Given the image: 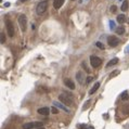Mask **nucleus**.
<instances>
[{
	"mask_svg": "<svg viewBox=\"0 0 129 129\" xmlns=\"http://www.w3.org/2000/svg\"><path fill=\"white\" fill-rule=\"evenodd\" d=\"M59 100L65 105H73V96L71 93H63L59 96Z\"/></svg>",
	"mask_w": 129,
	"mask_h": 129,
	"instance_id": "obj_1",
	"label": "nucleus"
},
{
	"mask_svg": "<svg viewBox=\"0 0 129 129\" xmlns=\"http://www.w3.org/2000/svg\"><path fill=\"white\" fill-rule=\"evenodd\" d=\"M47 9H48V0H44V1L39 2L38 4H37L36 12H37V14L41 15V14H44V13L46 12Z\"/></svg>",
	"mask_w": 129,
	"mask_h": 129,
	"instance_id": "obj_2",
	"label": "nucleus"
},
{
	"mask_svg": "<svg viewBox=\"0 0 129 129\" xmlns=\"http://www.w3.org/2000/svg\"><path fill=\"white\" fill-rule=\"evenodd\" d=\"M18 25H20V28H21V31H26V26H27V18H26V15L21 14V15L18 16Z\"/></svg>",
	"mask_w": 129,
	"mask_h": 129,
	"instance_id": "obj_3",
	"label": "nucleus"
},
{
	"mask_svg": "<svg viewBox=\"0 0 129 129\" xmlns=\"http://www.w3.org/2000/svg\"><path fill=\"white\" fill-rule=\"evenodd\" d=\"M44 127L42 121H35V123H27L23 125V129H34V128H40Z\"/></svg>",
	"mask_w": 129,
	"mask_h": 129,
	"instance_id": "obj_4",
	"label": "nucleus"
},
{
	"mask_svg": "<svg viewBox=\"0 0 129 129\" xmlns=\"http://www.w3.org/2000/svg\"><path fill=\"white\" fill-rule=\"evenodd\" d=\"M90 63H91V66H92L93 68H97V67H99L101 65V63H102V60H101L99 57H96V55H91V57H90Z\"/></svg>",
	"mask_w": 129,
	"mask_h": 129,
	"instance_id": "obj_5",
	"label": "nucleus"
},
{
	"mask_svg": "<svg viewBox=\"0 0 129 129\" xmlns=\"http://www.w3.org/2000/svg\"><path fill=\"white\" fill-rule=\"evenodd\" d=\"M5 25H7V33H8L9 37H13L14 36V26H13V23L10 20H7L5 21Z\"/></svg>",
	"mask_w": 129,
	"mask_h": 129,
	"instance_id": "obj_6",
	"label": "nucleus"
},
{
	"mask_svg": "<svg viewBox=\"0 0 129 129\" xmlns=\"http://www.w3.org/2000/svg\"><path fill=\"white\" fill-rule=\"evenodd\" d=\"M107 44L111 48H115L117 44H119V39L116 36H110L107 38Z\"/></svg>",
	"mask_w": 129,
	"mask_h": 129,
	"instance_id": "obj_7",
	"label": "nucleus"
},
{
	"mask_svg": "<svg viewBox=\"0 0 129 129\" xmlns=\"http://www.w3.org/2000/svg\"><path fill=\"white\" fill-rule=\"evenodd\" d=\"M76 79H77V81L80 85H83V84L85 83V74H84V72H81V71L77 72V74H76Z\"/></svg>",
	"mask_w": 129,
	"mask_h": 129,
	"instance_id": "obj_8",
	"label": "nucleus"
},
{
	"mask_svg": "<svg viewBox=\"0 0 129 129\" xmlns=\"http://www.w3.org/2000/svg\"><path fill=\"white\" fill-rule=\"evenodd\" d=\"M64 84H65V86H66L67 88H70L71 90H74V89H75V84H74V81H73V80L65 79L64 80Z\"/></svg>",
	"mask_w": 129,
	"mask_h": 129,
	"instance_id": "obj_9",
	"label": "nucleus"
},
{
	"mask_svg": "<svg viewBox=\"0 0 129 129\" xmlns=\"http://www.w3.org/2000/svg\"><path fill=\"white\" fill-rule=\"evenodd\" d=\"M53 105L54 106H57L58 108H61V110H63V111H65V112H67V113H70V110L66 107V106H64L62 103H59V102H57V101H54L53 102Z\"/></svg>",
	"mask_w": 129,
	"mask_h": 129,
	"instance_id": "obj_10",
	"label": "nucleus"
},
{
	"mask_svg": "<svg viewBox=\"0 0 129 129\" xmlns=\"http://www.w3.org/2000/svg\"><path fill=\"white\" fill-rule=\"evenodd\" d=\"M63 3H64V0H54L53 1V7L55 9H60L63 5Z\"/></svg>",
	"mask_w": 129,
	"mask_h": 129,
	"instance_id": "obj_11",
	"label": "nucleus"
},
{
	"mask_svg": "<svg viewBox=\"0 0 129 129\" xmlns=\"http://www.w3.org/2000/svg\"><path fill=\"white\" fill-rule=\"evenodd\" d=\"M38 113L40 115H48L50 113V110L48 107H40L38 108Z\"/></svg>",
	"mask_w": 129,
	"mask_h": 129,
	"instance_id": "obj_12",
	"label": "nucleus"
},
{
	"mask_svg": "<svg viewBox=\"0 0 129 129\" xmlns=\"http://www.w3.org/2000/svg\"><path fill=\"white\" fill-rule=\"evenodd\" d=\"M117 63H118V59L117 58H114L113 60H111L110 62L106 64V67H110V66H113V65H116Z\"/></svg>",
	"mask_w": 129,
	"mask_h": 129,
	"instance_id": "obj_13",
	"label": "nucleus"
},
{
	"mask_svg": "<svg viewBox=\"0 0 129 129\" xmlns=\"http://www.w3.org/2000/svg\"><path fill=\"white\" fill-rule=\"evenodd\" d=\"M99 87H100V83H96V84H94V86H93V88L91 89L90 91H89V94H93V93H94L99 89Z\"/></svg>",
	"mask_w": 129,
	"mask_h": 129,
	"instance_id": "obj_14",
	"label": "nucleus"
},
{
	"mask_svg": "<svg viewBox=\"0 0 129 129\" xmlns=\"http://www.w3.org/2000/svg\"><path fill=\"white\" fill-rule=\"evenodd\" d=\"M117 22H118V23H120V24L125 23V22H126V16H125L124 14H120V15H118V16H117Z\"/></svg>",
	"mask_w": 129,
	"mask_h": 129,
	"instance_id": "obj_15",
	"label": "nucleus"
},
{
	"mask_svg": "<svg viewBox=\"0 0 129 129\" xmlns=\"http://www.w3.org/2000/svg\"><path fill=\"white\" fill-rule=\"evenodd\" d=\"M128 7H129V3H128V1H127V0H126V1H124V2H123V4H121V11H124V12H125V11H127V10H128Z\"/></svg>",
	"mask_w": 129,
	"mask_h": 129,
	"instance_id": "obj_16",
	"label": "nucleus"
},
{
	"mask_svg": "<svg viewBox=\"0 0 129 129\" xmlns=\"http://www.w3.org/2000/svg\"><path fill=\"white\" fill-rule=\"evenodd\" d=\"M120 98H121V100H128L129 99V96H128V92L127 91H124V92L120 94Z\"/></svg>",
	"mask_w": 129,
	"mask_h": 129,
	"instance_id": "obj_17",
	"label": "nucleus"
},
{
	"mask_svg": "<svg viewBox=\"0 0 129 129\" xmlns=\"http://www.w3.org/2000/svg\"><path fill=\"white\" fill-rule=\"evenodd\" d=\"M116 33L118 34V35H123V34L125 33V28L123 26H120V27H118V28L116 29Z\"/></svg>",
	"mask_w": 129,
	"mask_h": 129,
	"instance_id": "obj_18",
	"label": "nucleus"
},
{
	"mask_svg": "<svg viewBox=\"0 0 129 129\" xmlns=\"http://www.w3.org/2000/svg\"><path fill=\"white\" fill-rule=\"evenodd\" d=\"M51 112L53 114H58V113H59V110L57 108V106H52V107H51Z\"/></svg>",
	"mask_w": 129,
	"mask_h": 129,
	"instance_id": "obj_19",
	"label": "nucleus"
},
{
	"mask_svg": "<svg viewBox=\"0 0 129 129\" xmlns=\"http://www.w3.org/2000/svg\"><path fill=\"white\" fill-rule=\"evenodd\" d=\"M96 46L98 47V48H100V49H104V44H102V42H100V41H98L96 44Z\"/></svg>",
	"mask_w": 129,
	"mask_h": 129,
	"instance_id": "obj_20",
	"label": "nucleus"
},
{
	"mask_svg": "<svg viewBox=\"0 0 129 129\" xmlns=\"http://www.w3.org/2000/svg\"><path fill=\"white\" fill-rule=\"evenodd\" d=\"M110 28H111V29L115 28V22H114V21H110Z\"/></svg>",
	"mask_w": 129,
	"mask_h": 129,
	"instance_id": "obj_21",
	"label": "nucleus"
},
{
	"mask_svg": "<svg viewBox=\"0 0 129 129\" xmlns=\"http://www.w3.org/2000/svg\"><path fill=\"white\" fill-rule=\"evenodd\" d=\"M118 74H119V71H115V72H114V73H112V74H111V75H110V77H114V76H116V75H118Z\"/></svg>",
	"mask_w": 129,
	"mask_h": 129,
	"instance_id": "obj_22",
	"label": "nucleus"
},
{
	"mask_svg": "<svg viewBox=\"0 0 129 129\" xmlns=\"http://www.w3.org/2000/svg\"><path fill=\"white\" fill-rule=\"evenodd\" d=\"M4 41H5V35L4 34H1V44H4Z\"/></svg>",
	"mask_w": 129,
	"mask_h": 129,
	"instance_id": "obj_23",
	"label": "nucleus"
},
{
	"mask_svg": "<svg viewBox=\"0 0 129 129\" xmlns=\"http://www.w3.org/2000/svg\"><path fill=\"white\" fill-rule=\"evenodd\" d=\"M89 103H90V100H88L87 102H86V105H84V107H83V110H87L88 107H89Z\"/></svg>",
	"mask_w": 129,
	"mask_h": 129,
	"instance_id": "obj_24",
	"label": "nucleus"
},
{
	"mask_svg": "<svg viewBox=\"0 0 129 129\" xmlns=\"http://www.w3.org/2000/svg\"><path fill=\"white\" fill-rule=\"evenodd\" d=\"M116 5H112V7H111V12H113V13H115V12H116Z\"/></svg>",
	"mask_w": 129,
	"mask_h": 129,
	"instance_id": "obj_25",
	"label": "nucleus"
},
{
	"mask_svg": "<svg viewBox=\"0 0 129 129\" xmlns=\"http://www.w3.org/2000/svg\"><path fill=\"white\" fill-rule=\"evenodd\" d=\"M86 128H87L86 125H79V129H86Z\"/></svg>",
	"mask_w": 129,
	"mask_h": 129,
	"instance_id": "obj_26",
	"label": "nucleus"
},
{
	"mask_svg": "<svg viewBox=\"0 0 129 129\" xmlns=\"http://www.w3.org/2000/svg\"><path fill=\"white\" fill-rule=\"evenodd\" d=\"M91 80H92V77H88V79H87V81H86V83L87 84H89L91 81Z\"/></svg>",
	"mask_w": 129,
	"mask_h": 129,
	"instance_id": "obj_27",
	"label": "nucleus"
},
{
	"mask_svg": "<svg viewBox=\"0 0 129 129\" xmlns=\"http://www.w3.org/2000/svg\"><path fill=\"white\" fill-rule=\"evenodd\" d=\"M126 52H127V53H129V46L126 48Z\"/></svg>",
	"mask_w": 129,
	"mask_h": 129,
	"instance_id": "obj_28",
	"label": "nucleus"
},
{
	"mask_svg": "<svg viewBox=\"0 0 129 129\" xmlns=\"http://www.w3.org/2000/svg\"><path fill=\"white\" fill-rule=\"evenodd\" d=\"M86 129H94V128H93L92 126H89V127H87V128H86Z\"/></svg>",
	"mask_w": 129,
	"mask_h": 129,
	"instance_id": "obj_29",
	"label": "nucleus"
},
{
	"mask_svg": "<svg viewBox=\"0 0 129 129\" xmlns=\"http://www.w3.org/2000/svg\"><path fill=\"white\" fill-rule=\"evenodd\" d=\"M9 5H10V3H9V2H7V3H4V7H9Z\"/></svg>",
	"mask_w": 129,
	"mask_h": 129,
	"instance_id": "obj_30",
	"label": "nucleus"
},
{
	"mask_svg": "<svg viewBox=\"0 0 129 129\" xmlns=\"http://www.w3.org/2000/svg\"><path fill=\"white\" fill-rule=\"evenodd\" d=\"M37 129H44V127H40V128H37Z\"/></svg>",
	"mask_w": 129,
	"mask_h": 129,
	"instance_id": "obj_31",
	"label": "nucleus"
},
{
	"mask_svg": "<svg viewBox=\"0 0 129 129\" xmlns=\"http://www.w3.org/2000/svg\"><path fill=\"white\" fill-rule=\"evenodd\" d=\"M21 1H22V2H24V1H27V0H21Z\"/></svg>",
	"mask_w": 129,
	"mask_h": 129,
	"instance_id": "obj_32",
	"label": "nucleus"
},
{
	"mask_svg": "<svg viewBox=\"0 0 129 129\" xmlns=\"http://www.w3.org/2000/svg\"><path fill=\"white\" fill-rule=\"evenodd\" d=\"M119 1H121V0H119Z\"/></svg>",
	"mask_w": 129,
	"mask_h": 129,
	"instance_id": "obj_33",
	"label": "nucleus"
},
{
	"mask_svg": "<svg viewBox=\"0 0 129 129\" xmlns=\"http://www.w3.org/2000/svg\"><path fill=\"white\" fill-rule=\"evenodd\" d=\"M73 1H74V0H73Z\"/></svg>",
	"mask_w": 129,
	"mask_h": 129,
	"instance_id": "obj_34",
	"label": "nucleus"
}]
</instances>
